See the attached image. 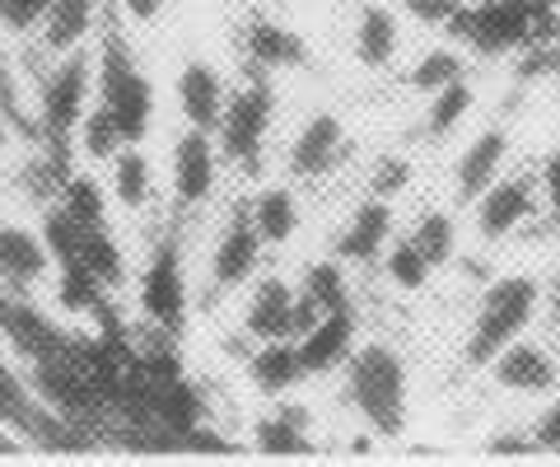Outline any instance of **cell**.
Here are the masks:
<instances>
[{"mask_svg":"<svg viewBox=\"0 0 560 467\" xmlns=\"http://www.w3.org/2000/svg\"><path fill=\"white\" fill-rule=\"evenodd\" d=\"M350 402L364 421H370L383 440H397L401 425H407V370L388 346H360L350 355Z\"/></svg>","mask_w":560,"mask_h":467,"instance_id":"1","label":"cell"},{"mask_svg":"<svg viewBox=\"0 0 560 467\" xmlns=\"http://www.w3.org/2000/svg\"><path fill=\"white\" fill-rule=\"evenodd\" d=\"M537 314V281L533 276H504L481 295L477 327L467 337V365H490L504 346L523 337Z\"/></svg>","mask_w":560,"mask_h":467,"instance_id":"2","label":"cell"},{"mask_svg":"<svg viewBox=\"0 0 560 467\" xmlns=\"http://www.w3.org/2000/svg\"><path fill=\"white\" fill-rule=\"evenodd\" d=\"M98 98L113 108L121 136H127V145L145 141V131L154 122V84L136 71V61H131V51H127L121 38H108V47H103Z\"/></svg>","mask_w":560,"mask_h":467,"instance_id":"3","label":"cell"},{"mask_svg":"<svg viewBox=\"0 0 560 467\" xmlns=\"http://www.w3.org/2000/svg\"><path fill=\"white\" fill-rule=\"evenodd\" d=\"M537 10L547 5H537V0H477L471 10H458L453 28L481 51H510L533 38Z\"/></svg>","mask_w":560,"mask_h":467,"instance_id":"4","label":"cell"},{"mask_svg":"<svg viewBox=\"0 0 560 467\" xmlns=\"http://www.w3.org/2000/svg\"><path fill=\"white\" fill-rule=\"evenodd\" d=\"M90 84H94V75H90L84 51H66V61L47 75V84H43V131L57 141V150H66L70 136L80 131Z\"/></svg>","mask_w":560,"mask_h":467,"instance_id":"5","label":"cell"},{"mask_svg":"<svg viewBox=\"0 0 560 467\" xmlns=\"http://www.w3.org/2000/svg\"><path fill=\"white\" fill-rule=\"evenodd\" d=\"M271 113H276V94L267 84H248L243 94H234L224 103V117H220L224 154L238 164H257L261 141H267V131H271Z\"/></svg>","mask_w":560,"mask_h":467,"instance_id":"6","label":"cell"},{"mask_svg":"<svg viewBox=\"0 0 560 467\" xmlns=\"http://www.w3.org/2000/svg\"><path fill=\"white\" fill-rule=\"evenodd\" d=\"M140 308L154 327L164 332H178L183 318H187V285H183V257H178V244L164 238L154 248L150 267H145V281H140Z\"/></svg>","mask_w":560,"mask_h":467,"instance_id":"7","label":"cell"},{"mask_svg":"<svg viewBox=\"0 0 560 467\" xmlns=\"http://www.w3.org/2000/svg\"><path fill=\"white\" fill-rule=\"evenodd\" d=\"M33 397L75 421V417H84V411L98 407L103 393H98V384L90 374L70 370V365H61V360H38V365H33Z\"/></svg>","mask_w":560,"mask_h":467,"instance_id":"8","label":"cell"},{"mask_svg":"<svg viewBox=\"0 0 560 467\" xmlns=\"http://www.w3.org/2000/svg\"><path fill=\"white\" fill-rule=\"evenodd\" d=\"M490 374H495V384L510 388V393H551L560 384L556 360L533 341H510L495 360H490Z\"/></svg>","mask_w":560,"mask_h":467,"instance_id":"9","label":"cell"},{"mask_svg":"<svg viewBox=\"0 0 560 467\" xmlns=\"http://www.w3.org/2000/svg\"><path fill=\"white\" fill-rule=\"evenodd\" d=\"M0 327H5V337H10L14 351L28 355L33 365H38V360H61L70 351V337L33 304H5V318H0Z\"/></svg>","mask_w":560,"mask_h":467,"instance_id":"10","label":"cell"},{"mask_svg":"<svg viewBox=\"0 0 560 467\" xmlns=\"http://www.w3.org/2000/svg\"><path fill=\"white\" fill-rule=\"evenodd\" d=\"M210 187H215V145H210V131L191 127L173 150V192L183 206H197L210 197Z\"/></svg>","mask_w":560,"mask_h":467,"instance_id":"11","label":"cell"},{"mask_svg":"<svg viewBox=\"0 0 560 467\" xmlns=\"http://www.w3.org/2000/svg\"><path fill=\"white\" fill-rule=\"evenodd\" d=\"M533 215V183L528 178H495L477 201V224L481 238H504L514 234L523 220Z\"/></svg>","mask_w":560,"mask_h":467,"instance_id":"12","label":"cell"},{"mask_svg":"<svg viewBox=\"0 0 560 467\" xmlns=\"http://www.w3.org/2000/svg\"><path fill=\"white\" fill-rule=\"evenodd\" d=\"M257 253H261V234L253 224V211H238L230 224H224L215 262H210V271H215V285L220 290L243 285L253 276V267H257Z\"/></svg>","mask_w":560,"mask_h":467,"instance_id":"13","label":"cell"},{"mask_svg":"<svg viewBox=\"0 0 560 467\" xmlns=\"http://www.w3.org/2000/svg\"><path fill=\"white\" fill-rule=\"evenodd\" d=\"M350 346H355V314H350V308H341V314H323V318L313 323L308 332L300 337L304 370H308V374H327V370H337L341 360L355 355Z\"/></svg>","mask_w":560,"mask_h":467,"instance_id":"14","label":"cell"},{"mask_svg":"<svg viewBox=\"0 0 560 467\" xmlns=\"http://www.w3.org/2000/svg\"><path fill=\"white\" fill-rule=\"evenodd\" d=\"M178 103H183V117L201 131H220V117H224V80L215 66L206 61H187L183 75H178Z\"/></svg>","mask_w":560,"mask_h":467,"instance_id":"15","label":"cell"},{"mask_svg":"<svg viewBox=\"0 0 560 467\" xmlns=\"http://www.w3.org/2000/svg\"><path fill=\"white\" fill-rule=\"evenodd\" d=\"M346 145V131L331 113H318L308 117L304 131L294 136V150H290V168L300 173V178H318V173H327L331 164H337V154Z\"/></svg>","mask_w":560,"mask_h":467,"instance_id":"16","label":"cell"},{"mask_svg":"<svg viewBox=\"0 0 560 467\" xmlns=\"http://www.w3.org/2000/svg\"><path fill=\"white\" fill-rule=\"evenodd\" d=\"M294 290L280 281V276H267L257 290H253V304H248V332L257 341H276V337H294Z\"/></svg>","mask_w":560,"mask_h":467,"instance_id":"17","label":"cell"},{"mask_svg":"<svg viewBox=\"0 0 560 467\" xmlns=\"http://www.w3.org/2000/svg\"><path fill=\"white\" fill-rule=\"evenodd\" d=\"M504 154H510V141H504V131H481L477 141L463 150L458 160V201H481L486 187L500 178L504 168Z\"/></svg>","mask_w":560,"mask_h":467,"instance_id":"18","label":"cell"},{"mask_svg":"<svg viewBox=\"0 0 560 467\" xmlns=\"http://www.w3.org/2000/svg\"><path fill=\"white\" fill-rule=\"evenodd\" d=\"M201 421H206V397L197 384H187V378H154V425H164L183 444L187 430Z\"/></svg>","mask_w":560,"mask_h":467,"instance_id":"19","label":"cell"},{"mask_svg":"<svg viewBox=\"0 0 560 467\" xmlns=\"http://www.w3.org/2000/svg\"><path fill=\"white\" fill-rule=\"evenodd\" d=\"M253 384L261 393H290L300 378L308 374L304 370V355H300V341L294 337H276V341H261V351L253 355Z\"/></svg>","mask_w":560,"mask_h":467,"instance_id":"20","label":"cell"},{"mask_svg":"<svg viewBox=\"0 0 560 467\" xmlns=\"http://www.w3.org/2000/svg\"><path fill=\"white\" fill-rule=\"evenodd\" d=\"M393 234V206L388 197H374L364 201L355 215H350L346 234H341V257H350V262H370V257H378V248L388 244Z\"/></svg>","mask_w":560,"mask_h":467,"instance_id":"21","label":"cell"},{"mask_svg":"<svg viewBox=\"0 0 560 467\" xmlns=\"http://www.w3.org/2000/svg\"><path fill=\"white\" fill-rule=\"evenodd\" d=\"M51 253L38 234L20 230V224H0V276L14 285H33L47 271Z\"/></svg>","mask_w":560,"mask_h":467,"instance_id":"22","label":"cell"},{"mask_svg":"<svg viewBox=\"0 0 560 467\" xmlns=\"http://www.w3.org/2000/svg\"><path fill=\"white\" fill-rule=\"evenodd\" d=\"M355 57L370 66V71H383V66L397 57V20H393V10H383V5H364L360 10Z\"/></svg>","mask_w":560,"mask_h":467,"instance_id":"23","label":"cell"},{"mask_svg":"<svg viewBox=\"0 0 560 467\" xmlns=\"http://www.w3.org/2000/svg\"><path fill=\"white\" fill-rule=\"evenodd\" d=\"M248 57L257 66H267V71H280V66H304L308 61V47H304L300 33L280 28L271 20H257L248 28Z\"/></svg>","mask_w":560,"mask_h":467,"instance_id":"24","label":"cell"},{"mask_svg":"<svg viewBox=\"0 0 560 467\" xmlns=\"http://www.w3.org/2000/svg\"><path fill=\"white\" fill-rule=\"evenodd\" d=\"M94 28V0H51L43 33H47V47L51 51H80V43L90 38Z\"/></svg>","mask_w":560,"mask_h":467,"instance_id":"25","label":"cell"},{"mask_svg":"<svg viewBox=\"0 0 560 467\" xmlns=\"http://www.w3.org/2000/svg\"><path fill=\"white\" fill-rule=\"evenodd\" d=\"M253 224H257L261 244H290V234L300 230V206H294L285 187H267L253 201Z\"/></svg>","mask_w":560,"mask_h":467,"instance_id":"26","label":"cell"},{"mask_svg":"<svg viewBox=\"0 0 560 467\" xmlns=\"http://www.w3.org/2000/svg\"><path fill=\"white\" fill-rule=\"evenodd\" d=\"M103 285L98 276L90 271L75 257V262H61V276H57V304L66 314H103Z\"/></svg>","mask_w":560,"mask_h":467,"instance_id":"27","label":"cell"},{"mask_svg":"<svg viewBox=\"0 0 560 467\" xmlns=\"http://www.w3.org/2000/svg\"><path fill=\"white\" fill-rule=\"evenodd\" d=\"M113 192L127 211H140L154 192V173H150V160L140 150H121L113 160Z\"/></svg>","mask_w":560,"mask_h":467,"instance_id":"28","label":"cell"},{"mask_svg":"<svg viewBox=\"0 0 560 467\" xmlns=\"http://www.w3.org/2000/svg\"><path fill=\"white\" fill-rule=\"evenodd\" d=\"M80 141H84V150H90L94 160H117V154L127 150V136H121V127H117V117H113L108 103H98L94 113H84Z\"/></svg>","mask_w":560,"mask_h":467,"instance_id":"29","label":"cell"},{"mask_svg":"<svg viewBox=\"0 0 560 467\" xmlns=\"http://www.w3.org/2000/svg\"><path fill=\"white\" fill-rule=\"evenodd\" d=\"M80 262L90 267L103 285H121V281H127V257H121V248L113 244L108 234H103V224H98V230L84 234V244H80Z\"/></svg>","mask_w":560,"mask_h":467,"instance_id":"30","label":"cell"},{"mask_svg":"<svg viewBox=\"0 0 560 467\" xmlns=\"http://www.w3.org/2000/svg\"><path fill=\"white\" fill-rule=\"evenodd\" d=\"M453 80H463V57L453 47H434V51H425V57L416 61L411 90L416 94H440L444 84H453Z\"/></svg>","mask_w":560,"mask_h":467,"instance_id":"31","label":"cell"},{"mask_svg":"<svg viewBox=\"0 0 560 467\" xmlns=\"http://www.w3.org/2000/svg\"><path fill=\"white\" fill-rule=\"evenodd\" d=\"M84 234H90V224H80L75 215L66 211V206L47 211V220H43V244H47V253L57 257V262H75Z\"/></svg>","mask_w":560,"mask_h":467,"instance_id":"32","label":"cell"},{"mask_svg":"<svg viewBox=\"0 0 560 467\" xmlns=\"http://www.w3.org/2000/svg\"><path fill=\"white\" fill-rule=\"evenodd\" d=\"M411 238H416V248L425 253L434 267L453 262V253H458V230H453V215H444V211L420 215V224H416Z\"/></svg>","mask_w":560,"mask_h":467,"instance_id":"33","label":"cell"},{"mask_svg":"<svg viewBox=\"0 0 560 467\" xmlns=\"http://www.w3.org/2000/svg\"><path fill=\"white\" fill-rule=\"evenodd\" d=\"M253 444L261 448V454H313V440H308V425H294L290 417H276L257 425Z\"/></svg>","mask_w":560,"mask_h":467,"instance_id":"34","label":"cell"},{"mask_svg":"<svg viewBox=\"0 0 560 467\" xmlns=\"http://www.w3.org/2000/svg\"><path fill=\"white\" fill-rule=\"evenodd\" d=\"M61 206L80 224H90V230L103 224V187L94 178H84V173H70V178L61 183Z\"/></svg>","mask_w":560,"mask_h":467,"instance_id":"35","label":"cell"},{"mask_svg":"<svg viewBox=\"0 0 560 467\" xmlns=\"http://www.w3.org/2000/svg\"><path fill=\"white\" fill-rule=\"evenodd\" d=\"M430 98H434L430 103V136H448L471 113V84H463V80L444 84V90L430 94Z\"/></svg>","mask_w":560,"mask_h":467,"instance_id":"36","label":"cell"},{"mask_svg":"<svg viewBox=\"0 0 560 467\" xmlns=\"http://www.w3.org/2000/svg\"><path fill=\"white\" fill-rule=\"evenodd\" d=\"M304 290L327 308V314H341V308H350V290H346V276H341L337 262H313L308 276H304Z\"/></svg>","mask_w":560,"mask_h":467,"instance_id":"37","label":"cell"},{"mask_svg":"<svg viewBox=\"0 0 560 467\" xmlns=\"http://www.w3.org/2000/svg\"><path fill=\"white\" fill-rule=\"evenodd\" d=\"M430 271H434V262L416 248V238H407V244H397L388 253V276H393V285H401V290H420L430 281Z\"/></svg>","mask_w":560,"mask_h":467,"instance_id":"38","label":"cell"},{"mask_svg":"<svg viewBox=\"0 0 560 467\" xmlns=\"http://www.w3.org/2000/svg\"><path fill=\"white\" fill-rule=\"evenodd\" d=\"M33 407H38V402H33V393L10 374V365H0V421H5V425H24Z\"/></svg>","mask_w":560,"mask_h":467,"instance_id":"39","label":"cell"},{"mask_svg":"<svg viewBox=\"0 0 560 467\" xmlns=\"http://www.w3.org/2000/svg\"><path fill=\"white\" fill-rule=\"evenodd\" d=\"M47 10H51V0H0V20H5L10 28H20V33L43 24Z\"/></svg>","mask_w":560,"mask_h":467,"instance_id":"40","label":"cell"},{"mask_svg":"<svg viewBox=\"0 0 560 467\" xmlns=\"http://www.w3.org/2000/svg\"><path fill=\"white\" fill-rule=\"evenodd\" d=\"M407 183H411V164L397 160V154H388V160L378 164V173H374V197H397Z\"/></svg>","mask_w":560,"mask_h":467,"instance_id":"41","label":"cell"},{"mask_svg":"<svg viewBox=\"0 0 560 467\" xmlns=\"http://www.w3.org/2000/svg\"><path fill=\"white\" fill-rule=\"evenodd\" d=\"M407 10L420 24H453L458 20V0H407Z\"/></svg>","mask_w":560,"mask_h":467,"instance_id":"42","label":"cell"},{"mask_svg":"<svg viewBox=\"0 0 560 467\" xmlns=\"http://www.w3.org/2000/svg\"><path fill=\"white\" fill-rule=\"evenodd\" d=\"M183 448H210V454H230V440H224V435H215V430H206V421L201 425H191L187 430V435H183Z\"/></svg>","mask_w":560,"mask_h":467,"instance_id":"43","label":"cell"},{"mask_svg":"<svg viewBox=\"0 0 560 467\" xmlns=\"http://www.w3.org/2000/svg\"><path fill=\"white\" fill-rule=\"evenodd\" d=\"M533 440H537V448H560V402H551L547 411H541Z\"/></svg>","mask_w":560,"mask_h":467,"instance_id":"44","label":"cell"},{"mask_svg":"<svg viewBox=\"0 0 560 467\" xmlns=\"http://www.w3.org/2000/svg\"><path fill=\"white\" fill-rule=\"evenodd\" d=\"M121 5H127V14L140 24H154L164 14V0H121Z\"/></svg>","mask_w":560,"mask_h":467,"instance_id":"45","label":"cell"},{"mask_svg":"<svg viewBox=\"0 0 560 467\" xmlns=\"http://www.w3.org/2000/svg\"><path fill=\"white\" fill-rule=\"evenodd\" d=\"M547 197H551V206H556V215H560V150L547 160Z\"/></svg>","mask_w":560,"mask_h":467,"instance_id":"46","label":"cell"},{"mask_svg":"<svg viewBox=\"0 0 560 467\" xmlns=\"http://www.w3.org/2000/svg\"><path fill=\"white\" fill-rule=\"evenodd\" d=\"M490 448H495V454H523V448H537V440H518V435H500V440H490Z\"/></svg>","mask_w":560,"mask_h":467,"instance_id":"47","label":"cell"},{"mask_svg":"<svg viewBox=\"0 0 560 467\" xmlns=\"http://www.w3.org/2000/svg\"><path fill=\"white\" fill-rule=\"evenodd\" d=\"M20 448H24V444L14 440V435H0V454H20Z\"/></svg>","mask_w":560,"mask_h":467,"instance_id":"48","label":"cell"},{"mask_svg":"<svg viewBox=\"0 0 560 467\" xmlns=\"http://www.w3.org/2000/svg\"><path fill=\"white\" fill-rule=\"evenodd\" d=\"M5 304H10V300H5V295H0V318H5Z\"/></svg>","mask_w":560,"mask_h":467,"instance_id":"49","label":"cell"},{"mask_svg":"<svg viewBox=\"0 0 560 467\" xmlns=\"http://www.w3.org/2000/svg\"><path fill=\"white\" fill-rule=\"evenodd\" d=\"M537 5H556V0H537Z\"/></svg>","mask_w":560,"mask_h":467,"instance_id":"50","label":"cell"},{"mask_svg":"<svg viewBox=\"0 0 560 467\" xmlns=\"http://www.w3.org/2000/svg\"><path fill=\"white\" fill-rule=\"evenodd\" d=\"M0 365H5V355H0Z\"/></svg>","mask_w":560,"mask_h":467,"instance_id":"51","label":"cell"}]
</instances>
